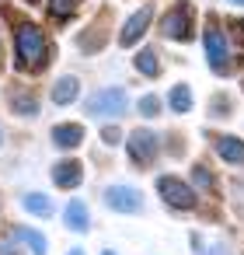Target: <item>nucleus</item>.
<instances>
[{"label": "nucleus", "instance_id": "obj_14", "mask_svg": "<svg viewBox=\"0 0 244 255\" xmlns=\"http://www.w3.org/2000/svg\"><path fill=\"white\" fill-rule=\"evenodd\" d=\"M77 95H81V81L67 74V77H60V81L53 84V91H49V102L63 109V105H74V102H77Z\"/></svg>", "mask_w": 244, "mask_h": 255}, {"label": "nucleus", "instance_id": "obj_1", "mask_svg": "<svg viewBox=\"0 0 244 255\" xmlns=\"http://www.w3.org/2000/svg\"><path fill=\"white\" fill-rule=\"evenodd\" d=\"M46 60H49L46 32L32 21H21L14 28V67L18 70H39Z\"/></svg>", "mask_w": 244, "mask_h": 255}, {"label": "nucleus", "instance_id": "obj_27", "mask_svg": "<svg viewBox=\"0 0 244 255\" xmlns=\"http://www.w3.org/2000/svg\"><path fill=\"white\" fill-rule=\"evenodd\" d=\"M101 255H119V252L115 248H101Z\"/></svg>", "mask_w": 244, "mask_h": 255}, {"label": "nucleus", "instance_id": "obj_31", "mask_svg": "<svg viewBox=\"0 0 244 255\" xmlns=\"http://www.w3.org/2000/svg\"><path fill=\"white\" fill-rule=\"evenodd\" d=\"M28 4H35V0H28Z\"/></svg>", "mask_w": 244, "mask_h": 255}, {"label": "nucleus", "instance_id": "obj_23", "mask_svg": "<svg viewBox=\"0 0 244 255\" xmlns=\"http://www.w3.org/2000/svg\"><path fill=\"white\" fill-rule=\"evenodd\" d=\"M0 255H25L14 238H0Z\"/></svg>", "mask_w": 244, "mask_h": 255}, {"label": "nucleus", "instance_id": "obj_13", "mask_svg": "<svg viewBox=\"0 0 244 255\" xmlns=\"http://www.w3.org/2000/svg\"><path fill=\"white\" fill-rule=\"evenodd\" d=\"M213 150H216V157H223L227 164H244V140H241V136L220 133V136L213 140Z\"/></svg>", "mask_w": 244, "mask_h": 255}, {"label": "nucleus", "instance_id": "obj_4", "mask_svg": "<svg viewBox=\"0 0 244 255\" xmlns=\"http://www.w3.org/2000/svg\"><path fill=\"white\" fill-rule=\"evenodd\" d=\"M202 42H206V60H209V67H213L216 74H230V42H227V32H223V25H220L216 18L206 25Z\"/></svg>", "mask_w": 244, "mask_h": 255}, {"label": "nucleus", "instance_id": "obj_24", "mask_svg": "<svg viewBox=\"0 0 244 255\" xmlns=\"http://www.w3.org/2000/svg\"><path fill=\"white\" fill-rule=\"evenodd\" d=\"M192 175H195V182H199V185H202V189H213V178H209V171H206V168H202V164H199V168H195V171H192Z\"/></svg>", "mask_w": 244, "mask_h": 255}, {"label": "nucleus", "instance_id": "obj_30", "mask_svg": "<svg viewBox=\"0 0 244 255\" xmlns=\"http://www.w3.org/2000/svg\"><path fill=\"white\" fill-rule=\"evenodd\" d=\"M0 63H4V46H0Z\"/></svg>", "mask_w": 244, "mask_h": 255}, {"label": "nucleus", "instance_id": "obj_22", "mask_svg": "<svg viewBox=\"0 0 244 255\" xmlns=\"http://www.w3.org/2000/svg\"><path fill=\"white\" fill-rule=\"evenodd\" d=\"M101 143H108V147H119V143H122V133H119V126H105V129H101Z\"/></svg>", "mask_w": 244, "mask_h": 255}, {"label": "nucleus", "instance_id": "obj_2", "mask_svg": "<svg viewBox=\"0 0 244 255\" xmlns=\"http://www.w3.org/2000/svg\"><path fill=\"white\" fill-rule=\"evenodd\" d=\"M84 112H87L91 119H108V123H115V119H122V116L129 112V95H126L122 88H101V91H94V95L84 102Z\"/></svg>", "mask_w": 244, "mask_h": 255}, {"label": "nucleus", "instance_id": "obj_19", "mask_svg": "<svg viewBox=\"0 0 244 255\" xmlns=\"http://www.w3.org/2000/svg\"><path fill=\"white\" fill-rule=\"evenodd\" d=\"M77 7H81V0H49V14L53 18H70V14H77Z\"/></svg>", "mask_w": 244, "mask_h": 255}, {"label": "nucleus", "instance_id": "obj_17", "mask_svg": "<svg viewBox=\"0 0 244 255\" xmlns=\"http://www.w3.org/2000/svg\"><path fill=\"white\" fill-rule=\"evenodd\" d=\"M167 109L171 112H188L192 109V88L188 84H174L167 91Z\"/></svg>", "mask_w": 244, "mask_h": 255}, {"label": "nucleus", "instance_id": "obj_12", "mask_svg": "<svg viewBox=\"0 0 244 255\" xmlns=\"http://www.w3.org/2000/svg\"><path fill=\"white\" fill-rule=\"evenodd\" d=\"M63 227L74 231V234H87L91 231V213H87V203L84 199H70L63 206Z\"/></svg>", "mask_w": 244, "mask_h": 255}, {"label": "nucleus", "instance_id": "obj_28", "mask_svg": "<svg viewBox=\"0 0 244 255\" xmlns=\"http://www.w3.org/2000/svg\"><path fill=\"white\" fill-rule=\"evenodd\" d=\"M227 4H234V7H244V0H227Z\"/></svg>", "mask_w": 244, "mask_h": 255}, {"label": "nucleus", "instance_id": "obj_9", "mask_svg": "<svg viewBox=\"0 0 244 255\" xmlns=\"http://www.w3.org/2000/svg\"><path fill=\"white\" fill-rule=\"evenodd\" d=\"M84 182V164L77 157H63L53 164V185L56 189H77Z\"/></svg>", "mask_w": 244, "mask_h": 255}, {"label": "nucleus", "instance_id": "obj_10", "mask_svg": "<svg viewBox=\"0 0 244 255\" xmlns=\"http://www.w3.org/2000/svg\"><path fill=\"white\" fill-rule=\"evenodd\" d=\"M49 143L56 150H77L84 143V126L81 123H56L49 133Z\"/></svg>", "mask_w": 244, "mask_h": 255}, {"label": "nucleus", "instance_id": "obj_3", "mask_svg": "<svg viewBox=\"0 0 244 255\" xmlns=\"http://www.w3.org/2000/svg\"><path fill=\"white\" fill-rule=\"evenodd\" d=\"M192 18H195V7L188 0H178V4L161 18V35L171 39V42H188L192 39Z\"/></svg>", "mask_w": 244, "mask_h": 255}, {"label": "nucleus", "instance_id": "obj_15", "mask_svg": "<svg viewBox=\"0 0 244 255\" xmlns=\"http://www.w3.org/2000/svg\"><path fill=\"white\" fill-rule=\"evenodd\" d=\"M7 105H11L14 116H25V119H35V116H39V98H35L32 91L11 88V91H7Z\"/></svg>", "mask_w": 244, "mask_h": 255}, {"label": "nucleus", "instance_id": "obj_16", "mask_svg": "<svg viewBox=\"0 0 244 255\" xmlns=\"http://www.w3.org/2000/svg\"><path fill=\"white\" fill-rule=\"evenodd\" d=\"M21 210L32 213V217H53L56 213V203L49 192H25L21 196Z\"/></svg>", "mask_w": 244, "mask_h": 255}, {"label": "nucleus", "instance_id": "obj_20", "mask_svg": "<svg viewBox=\"0 0 244 255\" xmlns=\"http://www.w3.org/2000/svg\"><path fill=\"white\" fill-rule=\"evenodd\" d=\"M161 109H164V102H161L157 95H147V98H140V105H136V112H140L143 119H154V116H161Z\"/></svg>", "mask_w": 244, "mask_h": 255}, {"label": "nucleus", "instance_id": "obj_8", "mask_svg": "<svg viewBox=\"0 0 244 255\" xmlns=\"http://www.w3.org/2000/svg\"><path fill=\"white\" fill-rule=\"evenodd\" d=\"M150 21H154V4L136 7V14H129V18H126V25H122V32H119V46H126V49H129L133 42H140V39L147 35Z\"/></svg>", "mask_w": 244, "mask_h": 255}, {"label": "nucleus", "instance_id": "obj_25", "mask_svg": "<svg viewBox=\"0 0 244 255\" xmlns=\"http://www.w3.org/2000/svg\"><path fill=\"white\" fill-rule=\"evenodd\" d=\"M209 248H213L209 255H230V252H227V245H209Z\"/></svg>", "mask_w": 244, "mask_h": 255}, {"label": "nucleus", "instance_id": "obj_11", "mask_svg": "<svg viewBox=\"0 0 244 255\" xmlns=\"http://www.w3.org/2000/svg\"><path fill=\"white\" fill-rule=\"evenodd\" d=\"M11 238H14L28 255H46V252H49L46 234H42V231H35V227H28V224H14V227H11Z\"/></svg>", "mask_w": 244, "mask_h": 255}, {"label": "nucleus", "instance_id": "obj_5", "mask_svg": "<svg viewBox=\"0 0 244 255\" xmlns=\"http://www.w3.org/2000/svg\"><path fill=\"white\" fill-rule=\"evenodd\" d=\"M101 203L112 213H143V206H147L143 192L133 189V185H105L101 189Z\"/></svg>", "mask_w": 244, "mask_h": 255}, {"label": "nucleus", "instance_id": "obj_7", "mask_svg": "<svg viewBox=\"0 0 244 255\" xmlns=\"http://www.w3.org/2000/svg\"><path fill=\"white\" fill-rule=\"evenodd\" d=\"M157 192H161V199L171 210H192L195 206V189L185 178H178V175H161L157 178Z\"/></svg>", "mask_w": 244, "mask_h": 255}, {"label": "nucleus", "instance_id": "obj_6", "mask_svg": "<svg viewBox=\"0 0 244 255\" xmlns=\"http://www.w3.org/2000/svg\"><path fill=\"white\" fill-rule=\"evenodd\" d=\"M126 136H129V140H126L129 161H133L136 168H150L154 157H157V150H161V136H157L154 129H133V133H126Z\"/></svg>", "mask_w": 244, "mask_h": 255}, {"label": "nucleus", "instance_id": "obj_29", "mask_svg": "<svg viewBox=\"0 0 244 255\" xmlns=\"http://www.w3.org/2000/svg\"><path fill=\"white\" fill-rule=\"evenodd\" d=\"M0 147H4V126H0Z\"/></svg>", "mask_w": 244, "mask_h": 255}, {"label": "nucleus", "instance_id": "obj_18", "mask_svg": "<svg viewBox=\"0 0 244 255\" xmlns=\"http://www.w3.org/2000/svg\"><path fill=\"white\" fill-rule=\"evenodd\" d=\"M133 67H136L143 77H157V74H161V60H157L154 49H140L136 60H133Z\"/></svg>", "mask_w": 244, "mask_h": 255}, {"label": "nucleus", "instance_id": "obj_21", "mask_svg": "<svg viewBox=\"0 0 244 255\" xmlns=\"http://www.w3.org/2000/svg\"><path fill=\"white\" fill-rule=\"evenodd\" d=\"M234 109H230V98L227 95H213V102H209V116H220V119H227Z\"/></svg>", "mask_w": 244, "mask_h": 255}, {"label": "nucleus", "instance_id": "obj_26", "mask_svg": "<svg viewBox=\"0 0 244 255\" xmlns=\"http://www.w3.org/2000/svg\"><path fill=\"white\" fill-rule=\"evenodd\" d=\"M67 255H87V252H84V248H70Z\"/></svg>", "mask_w": 244, "mask_h": 255}]
</instances>
